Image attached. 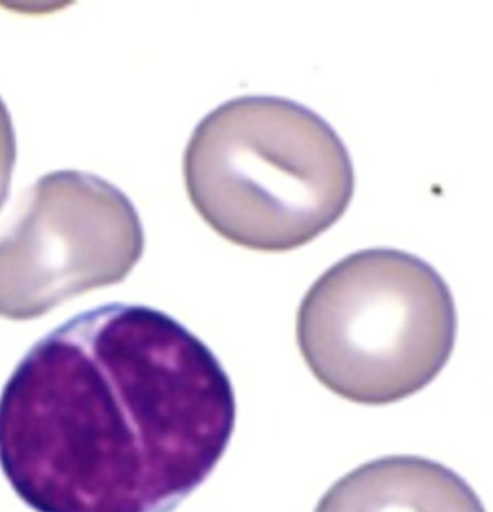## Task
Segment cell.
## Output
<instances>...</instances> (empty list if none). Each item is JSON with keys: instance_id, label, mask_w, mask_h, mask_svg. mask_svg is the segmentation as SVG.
Returning a JSON list of instances; mask_svg holds the SVG:
<instances>
[{"instance_id": "6da1fadb", "label": "cell", "mask_w": 493, "mask_h": 512, "mask_svg": "<svg viewBox=\"0 0 493 512\" xmlns=\"http://www.w3.org/2000/svg\"><path fill=\"white\" fill-rule=\"evenodd\" d=\"M236 426L232 382L170 314L110 303L42 337L0 394V469L35 512H173Z\"/></svg>"}, {"instance_id": "5b68a950", "label": "cell", "mask_w": 493, "mask_h": 512, "mask_svg": "<svg viewBox=\"0 0 493 512\" xmlns=\"http://www.w3.org/2000/svg\"><path fill=\"white\" fill-rule=\"evenodd\" d=\"M314 512H486L452 469L420 456H385L347 473Z\"/></svg>"}, {"instance_id": "8992f818", "label": "cell", "mask_w": 493, "mask_h": 512, "mask_svg": "<svg viewBox=\"0 0 493 512\" xmlns=\"http://www.w3.org/2000/svg\"><path fill=\"white\" fill-rule=\"evenodd\" d=\"M16 162V138L12 116L0 99V209L11 190L12 174Z\"/></svg>"}, {"instance_id": "7a4b0ae2", "label": "cell", "mask_w": 493, "mask_h": 512, "mask_svg": "<svg viewBox=\"0 0 493 512\" xmlns=\"http://www.w3.org/2000/svg\"><path fill=\"white\" fill-rule=\"evenodd\" d=\"M183 170L204 222L252 251L307 245L355 193L342 138L313 110L277 96L236 97L210 112L188 141Z\"/></svg>"}, {"instance_id": "277c9868", "label": "cell", "mask_w": 493, "mask_h": 512, "mask_svg": "<svg viewBox=\"0 0 493 512\" xmlns=\"http://www.w3.org/2000/svg\"><path fill=\"white\" fill-rule=\"evenodd\" d=\"M144 248L141 217L122 190L84 171L47 174L0 233V317L37 319L122 283Z\"/></svg>"}, {"instance_id": "3957f363", "label": "cell", "mask_w": 493, "mask_h": 512, "mask_svg": "<svg viewBox=\"0 0 493 512\" xmlns=\"http://www.w3.org/2000/svg\"><path fill=\"white\" fill-rule=\"evenodd\" d=\"M457 313L428 262L392 248L365 249L311 285L297 314L301 355L321 384L352 403H397L449 362Z\"/></svg>"}]
</instances>
